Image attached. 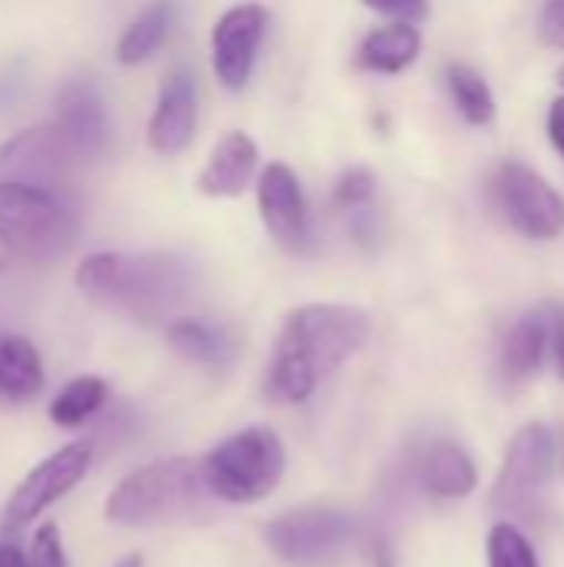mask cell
Wrapping results in <instances>:
<instances>
[{
  "instance_id": "obj_1",
  "label": "cell",
  "mask_w": 564,
  "mask_h": 567,
  "mask_svg": "<svg viewBox=\"0 0 564 567\" xmlns=\"http://www.w3.org/2000/svg\"><path fill=\"white\" fill-rule=\"evenodd\" d=\"M372 336V319L359 306L309 302L286 316L273 365L266 375V395L279 405H299L332 379L349 359H356Z\"/></svg>"
},
{
  "instance_id": "obj_2",
  "label": "cell",
  "mask_w": 564,
  "mask_h": 567,
  "mask_svg": "<svg viewBox=\"0 0 564 567\" xmlns=\"http://www.w3.org/2000/svg\"><path fill=\"white\" fill-rule=\"evenodd\" d=\"M213 492L203 478V458H156L113 485L103 518L116 528H173L209 515Z\"/></svg>"
},
{
  "instance_id": "obj_3",
  "label": "cell",
  "mask_w": 564,
  "mask_h": 567,
  "mask_svg": "<svg viewBox=\"0 0 564 567\" xmlns=\"http://www.w3.org/2000/svg\"><path fill=\"white\" fill-rule=\"evenodd\" d=\"M189 266L170 252H93L76 266L83 296L136 319L166 316L189 292Z\"/></svg>"
},
{
  "instance_id": "obj_4",
  "label": "cell",
  "mask_w": 564,
  "mask_h": 567,
  "mask_svg": "<svg viewBox=\"0 0 564 567\" xmlns=\"http://www.w3.org/2000/svg\"><path fill=\"white\" fill-rule=\"evenodd\" d=\"M80 216L66 193L0 179V246L20 259L50 262L76 246Z\"/></svg>"
},
{
  "instance_id": "obj_5",
  "label": "cell",
  "mask_w": 564,
  "mask_h": 567,
  "mask_svg": "<svg viewBox=\"0 0 564 567\" xmlns=\"http://www.w3.org/2000/svg\"><path fill=\"white\" fill-rule=\"evenodd\" d=\"M286 475V445L266 425H249L209 455H203V478L216 502L256 505L269 498Z\"/></svg>"
},
{
  "instance_id": "obj_6",
  "label": "cell",
  "mask_w": 564,
  "mask_h": 567,
  "mask_svg": "<svg viewBox=\"0 0 564 567\" xmlns=\"http://www.w3.org/2000/svg\"><path fill=\"white\" fill-rule=\"evenodd\" d=\"M555 475V435L532 422L515 432L499 478L492 485V508L509 518H535Z\"/></svg>"
},
{
  "instance_id": "obj_7",
  "label": "cell",
  "mask_w": 564,
  "mask_h": 567,
  "mask_svg": "<svg viewBox=\"0 0 564 567\" xmlns=\"http://www.w3.org/2000/svg\"><path fill=\"white\" fill-rule=\"evenodd\" d=\"M90 465H93L90 442H70V445H60L57 452H50L7 495L3 512H0V528L20 532V528L33 525L47 508H53L60 498H66L86 478Z\"/></svg>"
},
{
  "instance_id": "obj_8",
  "label": "cell",
  "mask_w": 564,
  "mask_h": 567,
  "mask_svg": "<svg viewBox=\"0 0 564 567\" xmlns=\"http://www.w3.org/2000/svg\"><path fill=\"white\" fill-rule=\"evenodd\" d=\"M492 196L509 226L529 239L548 243L564 229V203L555 186L529 163L505 159L495 169Z\"/></svg>"
},
{
  "instance_id": "obj_9",
  "label": "cell",
  "mask_w": 564,
  "mask_h": 567,
  "mask_svg": "<svg viewBox=\"0 0 564 567\" xmlns=\"http://www.w3.org/2000/svg\"><path fill=\"white\" fill-rule=\"evenodd\" d=\"M352 538H356L352 515L329 505L296 508L266 525V545L286 565H322L332 555H339Z\"/></svg>"
},
{
  "instance_id": "obj_10",
  "label": "cell",
  "mask_w": 564,
  "mask_h": 567,
  "mask_svg": "<svg viewBox=\"0 0 564 567\" xmlns=\"http://www.w3.org/2000/svg\"><path fill=\"white\" fill-rule=\"evenodd\" d=\"M76 153L70 150L60 126H33L17 133L10 143L0 146V179L27 183L53 193H66L73 183Z\"/></svg>"
},
{
  "instance_id": "obj_11",
  "label": "cell",
  "mask_w": 564,
  "mask_h": 567,
  "mask_svg": "<svg viewBox=\"0 0 564 567\" xmlns=\"http://www.w3.org/2000/svg\"><path fill=\"white\" fill-rule=\"evenodd\" d=\"M256 196H259L263 226L273 236V243L293 256H306L316 236H312V216L299 176L286 163H269L259 173Z\"/></svg>"
},
{
  "instance_id": "obj_12",
  "label": "cell",
  "mask_w": 564,
  "mask_h": 567,
  "mask_svg": "<svg viewBox=\"0 0 564 567\" xmlns=\"http://www.w3.org/2000/svg\"><path fill=\"white\" fill-rule=\"evenodd\" d=\"M266 27H269V13L259 3H236L216 20L209 50H213V73L226 90L236 93L253 80Z\"/></svg>"
},
{
  "instance_id": "obj_13",
  "label": "cell",
  "mask_w": 564,
  "mask_h": 567,
  "mask_svg": "<svg viewBox=\"0 0 564 567\" xmlns=\"http://www.w3.org/2000/svg\"><path fill=\"white\" fill-rule=\"evenodd\" d=\"M196 120H199V100H196V80L189 70H173L156 96L150 126H146V143L156 156H180L189 150L196 136Z\"/></svg>"
},
{
  "instance_id": "obj_14",
  "label": "cell",
  "mask_w": 564,
  "mask_h": 567,
  "mask_svg": "<svg viewBox=\"0 0 564 567\" xmlns=\"http://www.w3.org/2000/svg\"><path fill=\"white\" fill-rule=\"evenodd\" d=\"M57 126L66 136L70 150L80 163H93L110 150V116L100 93L83 83L70 80L57 96Z\"/></svg>"
},
{
  "instance_id": "obj_15",
  "label": "cell",
  "mask_w": 564,
  "mask_h": 567,
  "mask_svg": "<svg viewBox=\"0 0 564 567\" xmlns=\"http://www.w3.org/2000/svg\"><path fill=\"white\" fill-rule=\"evenodd\" d=\"M256 169H259L256 140L243 130H233L213 146L196 179V189L209 199H236L249 189V183L256 179Z\"/></svg>"
},
{
  "instance_id": "obj_16",
  "label": "cell",
  "mask_w": 564,
  "mask_h": 567,
  "mask_svg": "<svg viewBox=\"0 0 564 567\" xmlns=\"http://www.w3.org/2000/svg\"><path fill=\"white\" fill-rule=\"evenodd\" d=\"M552 355V309H535L515 319L499 349V372L505 385H525Z\"/></svg>"
},
{
  "instance_id": "obj_17",
  "label": "cell",
  "mask_w": 564,
  "mask_h": 567,
  "mask_svg": "<svg viewBox=\"0 0 564 567\" xmlns=\"http://www.w3.org/2000/svg\"><path fill=\"white\" fill-rule=\"evenodd\" d=\"M422 53V33L416 23L409 20H396L386 27H376L372 33H366V40L359 43L356 63L369 73H382V76H396L402 70H409Z\"/></svg>"
},
{
  "instance_id": "obj_18",
  "label": "cell",
  "mask_w": 564,
  "mask_h": 567,
  "mask_svg": "<svg viewBox=\"0 0 564 567\" xmlns=\"http://www.w3.org/2000/svg\"><path fill=\"white\" fill-rule=\"evenodd\" d=\"M47 385L43 359L37 346L23 336L0 339V402L23 405L33 402Z\"/></svg>"
},
{
  "instance_id": "obj_19",
  "label": "cell",
  "mask_w": 564,
  "mask_h": 567,
  "mask_svg": "<svg viewBox=\"0 0 564 567\" xmlns=\"http://www.w3.org/2000/svg\"><path fill=\"white\" fill-rule=\"evenodd\" d=\"M166 342L180 359H186L193 365H206V369L229 365L236 355L233 336L203 319H173L166 326Z\"/></svg>"
},
{
  "instance_id": "obj_20",
  "label": "cell",
  "mask_w": 564,
  "mask_h": 567,
  "mask_svg": "<svg viewBox=\"0 0 564 567\" xmlns=\"http://www.w3.org/2000/svg\"><path fill=\"white\" fill-rule=\"evenodd\" d=\"M422 485L435 498H469L479 485V472L459 445L439 442L422 458Z\"/></svg>"
},
{
  "instance_id": "obj_21",
  "label": "cell",
  "mask_w": 564,
  "mask_h": 567,
  "mask_svg": "<svg viewBox=\"0 0 564 567\" xmlns=\"http://www.w3.org/2000/svg\"><path fill=\"white\" fill-rule=\"evenodd\" d=\"M173 13H176L173 0H153L146 10H140L116 40V60L123 66L146 63L166 43L170 27H173Z\"/></svg>"
},
{
  "instance_id": "obj_22",
  "label": "cell",
  "mask_w": 564,
  "mask_h": 567,
  "mask_svg": "<svg viewBox=\"0 0 564 567\" xmlns=\"http://www.w3.org/2000/svg\"><path fill=\"white\" fill-rule=\"evenodd\" d=\"M106 399H110L106 379H100V375H76V379H70V382L50 399V409H47V412H50V422H53L57 429H80V425H86L93 415L103 412Z\"/></svg>"
},
{
  "instance_id": "obj_23",
  "label": "cell",
  "mask_w": 564,
  "mask_h": 567,
  "mask_svg": "<svg viewBox=\"0 0 564 567\" xmlns=\"http://www.w3.org/2000/svg\"><path fill=\"white\" fill-rule=\"evenodd\" d=\"M445 90L469 126H489L499 113L495 93L485 76L469 63H445Z\"/></svg>"
},
{
  "instance_id": "obj_24",
  "label": "cell",
  "mask_w": 564,
  "mask_h": 567,
  "mask_svg": "<svg viewBox=\"0 0 564 567\" xmlns=\"http://www.w3.org/2000/svg\"><path fill=\"white\" fill-rule=\"evenodd\" d=\"M485 555H489V567H542L535 545L515 522L492 525Z\"/></svg>"
},
{
  "instance_id": "obj_25",
  "label": "cell",
  "mask_w": 564,
  "mask_h": 567,
  "mask_svg": "<svg viewBox=\"0 0 564 567\" xmlns=\"http://www.w3.org/2000/svg\"><path fill=\"white\" fill-rule=\"evenodd\" d=\"M332 199H336V206H339L346 216L369 209V206H372V199H376V176H372L366 166H352V169H346V173L339 176V183H336Z\"/></svg>"
},
{
  "instance_id": "obj_26",
  "label": "cell",
  "mask_w": 564,
  "mask_h": 567,
  "mask_svg": "<svg viewBox=\"0 0 564 567\" xmlns=\"http://www.w3.org/2000/svg\"><path fill=\"white\" fill-rule=\"evenodd\" d=\"M27 558H30V567H70L57 522H43L33 532L30 548H27Z\"/></svg>"
},
{
  "instance_id": "obj_27",
  "label": "cell",
  "mask_w": 564,
  "mask_h": 567,
  "mask_svg": "<svg viewBox=\"0 0 564 567\" xmlns=\"http://www.w3.org/2000/svg\"><path fill=\"white\" fill-rule=\"evenodd\" d=\"M539 37L555 47L564 50V0H548L542 7V17H539Z\"/></svg>"
},
{
  "instance_id": "obj_28",
  "label": "cell",
  "mask_w": 564,
  "mask_h": 567,
  "mask_svg": "<svg viewBox=\"0 0 564 567\" xmlns=\"http://www.w3.org/2000/svg\"><path fill=\"white\" fill-rule=\"evenodd\" d=\"M369 10L376 13H386V17H396V20H422L429 13V0H362Z\"/></svg>"
},
{
  "instance_id": "obj_29",
  "label": "cell",
  "mask_w": 564,
  "mask_h": 567,
  "mask_svg": "<svg viewBox=\"0 0 564 567\" xmlns=\"http://www.w3.org/2000/svg\"><path fill=\"white\" fill-rule=\"evenodd\" d=\"M552 362L564 382V306H552Z\"/></svg>"
},
{
  "instance_id": "obj_30",
  "label": "cell",
  "mask_w": 564,
  "mask_h": 567,
  "mask_svg": "<svg viewBox=\"0 0 564 567\" xmlns=\"http://www.w3.org/2000/svg\"><path fill=\"white\" fill-rule=\"evenodd\" d=\"M548 140H552L555 153L564 159V96L552 100V106H548Z\"/></svg>"
},
{
  "instance_id": "obj_31",
  "label": "cell",
  "mask_w": 564,
  "mask_h": 567,
  "mask_svg": "<svg viewBox=\"0 0 564 567\" xmlns=\"http://www.w3.org/2000/svg\"><path fill=\"white\" fill-rule=\"evenodd\" d=\"M0 567H30V558L20 545L0 542Z\"/></svg>"
},
{
  "instance_id": "obj_32",
  "label": "cell",
  "mask_w": 564,
  "mask_h": 567,
  "mask_svg": "<svg viewBox=\"0 0 564 567\" xmlns=\"http://www.w3.org/2000/svg\"><path fill=\"white\" fill-rule=\"evenodd\" d=\"M113 567H146V561H143V555H123V558H116V565Z\"/></svg>"
},
{
  "instance_id": "obj_33",
  "label": "cell",
  "mask_w": 564,
  "mask_h": 567,
  "mask_svg": "<svg viewBox=\"0 0 564 567\" xmlns=\"http://www.w3.org/2000/svg\"><path fill=\"white\" fill-rule=\"evenodd\" d=\"M558 83H562V86H564V66H562V70H558Z\"/></svg>"
}]
</instances>
